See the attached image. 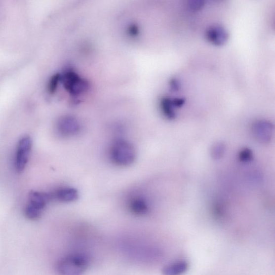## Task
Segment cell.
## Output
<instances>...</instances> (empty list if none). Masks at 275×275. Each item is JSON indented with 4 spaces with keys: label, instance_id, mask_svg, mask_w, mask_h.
<instances>
[{
    "label": "cell",
    "instance_id": "cell-9",
    "mask_svg": "<svg viewBox=\"0 0 275 275\" xmlns=\"http://www.w3.org/2000/svg\"><path fill=\"white\" fill-rule=\"evenodd\" d=\"M53 199L61 202L70 203L79 198V193L76 189L72 187H64L52 194Z\"/></svg>",
    "mask_w": 275,
    "mask_h": 275
},
{
    "label": "cell",
    "instance_id": "cell-19",
    "mask_svg": "<svg viewBox=\"0 0 275 275\" xmlns=\"http://www.w3.org/2000/svg\"><path fill=\"white\" fill-rule=\"evenodd\" d=\"M173 105L175 108H181L185 105L186 100L184 98L177 97L172 99Z\"/></svg>",
    "mask_w": 275,
    "mask_h": 275
},
{
    "label": "cell",
    "instance_id": "cell-10",
    "mask_svg": "<svg viewBox=\"0 0 275 275\" xmlns=\"http://www.w3.org/2000/svg\"><path fill=\"white\" fill-rule=\"evenodd\" d=\"M129 208L134 215L138 216L145 215L149 211L148 201L141 197L132 198L130 201Z\"/></svg>",
    "mask_w": 275,
    "mask_h": 275
},
{
    "label": "cell",
    "instance_id": "cell-15",
    "mask_svg": "<svg viewBox=\"0 0 275 275\" xmlns=\"http://www.w3.org/2000/svg\"><path fill=\"white\" fill-rule=\"evenodd\" d=\"M253 153L248 148L242 149L239 154V159L242 162H249L253 159Z\"/></svg>",
    "mask_w": 275,
    "mask_h": 275
},
{
    "label": "cell",
    "instance_id": "cell-20",
    "mask_svg": "<svg viewBox=\"0 0 275 275\" xmlns=\"http://www.w3.org/2000/svg\"><path fill=\"white\" fill-rule=\"evenodd\" d=\"M213 1H223V0H213Z\"/></svg>",
    "mask_w": 275,
    "mask_h": 275
},
{
    "label": "cell",
    "instance_id": "cell-18",
    "mask_svg": "<svg viewBox=\"0 0 275 275\" xmlns=\"http://www.w3.org/2000/svg\"><path fill=\"white\" fill-rule=\"evenodd\" d=\"M139 30L136 25H131L127 29V34L131 38H135L139 35Z\"/></svg>",
    "mask_w": 275,
    "mask_h": 275
},
{
    "label": "cell",
    "instance_id": "cell-8",
    "mask_svg": "<svg viewBox=\"0 0 275 275\" xmlns=\"http://www.w3.org/2000/svg\"><path fill=\"white\" fill-rule=\"evenodd\" d=\"M206 39L213 45L222 46L227 44L229 35L223 27L219 25L212 26L207 29Z\"/></svg>",
    "mask_w": 275,
    "mask_h": 275
},
{
    "label": "cell",
    "instance_id": "cell-16",
    "mask_svg": "<svg viewBox=\"0 0 275 275\" xmlns=\"http://www.w3.org/2000/svg\"><path fill=\"white\" fill-rule=\"evenodd\" d=\"M206 0H188V8L193 11L202 9L205 5Z\"/></svg>",
    "mask_w": 275,
    "mask_h": 275
},
{
    "label": "cell",
    "instance_id": "cell-6",
    "mask_svg": "<svg viewBox=\"0 0 275 275\" xmlns=\"http://www.w3.org/2000/svg\"><path fill=\"white\" fill-rule=\"evenodd\" d=\"M80 123L72 116H63L57 121V132L58 135L63 137L75 136L80 132Z\"/></svg>",
    "mask_w": 275,
    "mask_h": 275
},
{
    "label": "cell",
    "instance_id": "cell-2",
    "mask_svg": "<svg viewBox=\"0 0 275 275\" xmlns=\"http://www.w3.org/2000/svg\"><path fill=\"white\" fill-rule=\"evenodd\" d=\"M89 260L83 254H72L61 260L57 265L59 274L65 275H78L87 270Z\"/></svg>",
    "mask_w": 275,
    "mask_h": 275
},
{
    "label": "cell",
    "instance_id": "cell-14",
    "mask_svg": "<svg viewBox=\"0 0 275 275\" xmlns=\"http://www.w3.org/2000/svg\"><path fill=\"white\" fill-rule=\"evenodd\" d=\"M60 82H61V74L57 73V74L53 75L50 79V81H49L48 84L49 93L53 94L56 92Z\"/></svg>",
    "mask_w": 275,
    "mask_h": 275
},
{
    "label": "cell",
    "instance_id": "cell-12",
    "mask_svg": "<svg viewBox=\"0 0 275 275\" xmlns=\"http://www.w3.org/2000/svg\"><path fill=\"white\" fill-rule=\"evenodd\" d=\"M188 267V263L186 261H179L165 267L162 272L165 275H179L186 272Z\"/></svg>",
    "mask_w": 275,
    "mask_h": 275
},
{
    "label": "cell",
    "instance_id": "cell-1",
    "mask_svg": "<svg viewBox=\"0 0 275 275\" xmlns=\"http://www.w3.org/2000/svg\"><path fill=\"white\" fill-rule=\"evenodd\" d=\"M110 157L117 166H129L135 161L136 152L130 142L123 139H118L114 140L111 146Z\"/></svg>",
    "mask_w": 275,
    "mask_h": 275
},
{
    "label": "cell",
    "instance_id": "cell-13",
    "mask_svg": "<svg viewBox=\"0 0 275 275\" xmlns=\"http://www.w3.org/2000/svg\"><path fill=\"white\" fill-rule=\"evenodd\" d=\"M226 146L222 142H217L214 144L211 149V155L213 159L219 160L224 156Z\"/></svg>",
    "mask_w": 275,
    "mask_h": 275
},
{
    "label": "cell",
    "instance_id": "cell-5",
    "mask_svg": "<svg viewBox=\"0 0 275 275\" xmlns=\"http://www.w3.org/2000/svg\"><path fill=\"white\" fill-rule=\"evenodd\" d=\"M32 148V139L29 136H24L18 141L16 146L14 160L15 168L17 172L21 173L25 169Z\"/></svg>",
    "mask_w": 275,
    "mask_h": 275
},
{
    "label": "cell",
    "instance_id": "cell-11",
    "mask_svg": "<svg viewBox=\"0 0 275 275\" xmlns=\"http://www.w3.org/2000/svg\"><path fill=\"white\" fill-rule=\"evenodd\" d=\"M161 112L164 117L169 120H174L176 118V114L172 101L169 97H163L160 101Z\"/></svg>",
    "mask_w": 275,
    "mask_h": 275
},
{
    "label": "cell",
    "instance_id": "cell-4",
    "mask_svg": "<svg viewBox=\"0 0 275 275\" xmlns=\"http://www.w3.org/2000/svg\"><path fill=\"white\" fill-rule=\"evenodd\" d=\"M53 199L52 194L33 191L29 195L25 215L30 220L40 218L47 204Z\"/></svg>",
    "mask_w": 275,
    "mask_h": 275
},
{
    "label": "cell",
    "instance_id": "cell-7",
    "mask_svg": "<svg viewBox=\"0 0 275 275\" xmlns=\"http://www.w3.org/2000/svg\"><path fill=\"white\" fill-rule=\"evenodd\" d=\"M252 132L255 139L262 144L270 143L273 137V125L265 119H260L254 122Z\"/></svg>",
    "mask_w": 275,
    "mask_h": 275
},
{
    "label": "cell",
    "instance_id": "cell-3",
    "mask_svg": "<svg viewBox=\"0 0 275 275\" xmlns=\"http://www.w3.org/2000/svg\"><path fill=\"white\" fill-rule=\"evenodd\" d=\"M61 82L67 92L74 97L83 94L89 88L88 81L71 68L66 69L61 74Z\"/></svg>",
    "mask_w": 275,
    "mask_h": 275
},
{
    "label": "cell",
    "instance_id": "cell-17",
    "mask_svg": "<svg viewBox=\"0 0 275 275\" xmlns=\"http://www.w3.org/2000/svg\"><path fill=\"white\" fill-rule=\"evenodd\" d=\"M169 87L171 90L176 92L180 89L181 84L178 79L172 78L169 82Z\"/></svg>",
    "mask_w": 275,
    "mask_h": 275
}]
</instances>
